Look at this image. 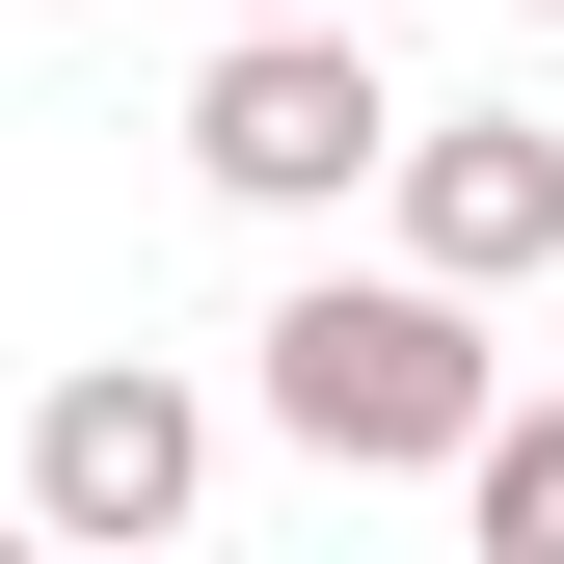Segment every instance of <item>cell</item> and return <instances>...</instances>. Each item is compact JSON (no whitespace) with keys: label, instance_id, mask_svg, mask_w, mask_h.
Returning <instances> with one entry per match:
<instances>
[{"label":"cell","instance_id":"cell-1","mask_svg":"<svg viewBox=\"0 0 564 564\" xmlns=\"http://www.w3.org/2000/svg\"><path fill=\"white\" fill-rule=\"evenodd\" d=\"M242 349H269V431H296L323 484H457L484 403H511V349H484L457 269H296Z\"/></svg>","mask_w":564,"mask_h":564},{"label":"cell","instance_id":"cell-2","mask_svg":"<svg viewBox=\"0 0 564 564\" xmlns=\"http://www.w3.org/2000/svg\"><path fill=\"white\" fill-rule=\"evenodd\" d=\"M403 162V82H377V0H269V28L188 54V188L216 216H349Z\"/></svg>","mask_w":564,"mask_h":564},{"label":"cell","instance_id":"cell-3","mask_svg":"<svg viewBox=\"0 0 564 564\" xmlns=\"http://www.w3.org/2000/svg\"><path fill=\"white\" fill-rule=\"evenodd\" d=\"M188 511H216V403H188L162 377V349H108V377H54L28 403V538H188Z\"/></svg>","mask_w":564,"mask_h":564},{"label":"cell","instance_id":"cell-4","mask_svg":"<svg viewBox=\"0 0 564 564\" xmlns=\"http://www.w3.org/2000/svg\"><path fill=\"white\" fill-rule=\"evenodd\" d=\"M377 216H403V269H457V296H538V269H564V134H511V108H403Z\"/></svg>","mask_w":564,"mask_h":564},{"label":"cell","instance_id":"cell-5","mask_svg":"<svg viewBox=\"0 0 564 564\" xmlns=\"http://www.w3.org/2000/svg\"><path fill=\"white\" fill-rule=\"evenodd\" d=\"M457 538H484V564H564V403H484V457H457Z\"/></svg>","mask_w":564,"mask_h":564},{"label":"cell","instance_id":"cell-6","mask_svg":"<svg viewBox=\"0 0 564 564\" xmlns=\"http://www.w3.org/2000/svg\"><path fill=\"white\" fill-rule=\"evenodd\" d=\"M216 28H269V0H216Z\"/></svg>","mask_w":564,"mask_h":564},{"label":"cell","instance_id":"cell-7","mask_svg":"<svg viewBox=\"0 0 564 564\" xmlns=\"http://www.w3.org/2000/svg\"><path fill=\"white\" fill-rule=\"evenodd\" d=\"M538 296H564V269H538Z\"/></svg>","mask_w":564,"mask_h":564},{"label":"cell","instance_id":"cell-8","mask_svg":"<svg viewBox=\"0 0 564 564\" xmlns=\"http://www.w3.org/2000/svg\"><path fill=\"white\" fill-rule=\"evenodd\" d=\"M538 28H564V0H538Z\"/></svg>","mask_w":564,"mask_h":564}]
</instances>
